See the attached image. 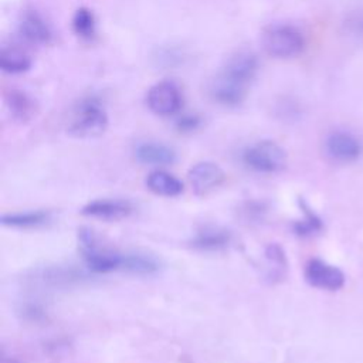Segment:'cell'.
<instances>
[{
  "label": "cell",
  "mask_w": 363,
  "mask_h": 363,
  "mask_svg": "<svg viewBox=\"0 0 363 363\" xmlns=\"http://www.w3.org/2000/svg\"><path fill=\"white\" fill-rule=\"evenodd\" d=\"M20 33L21 35L34 44H48L52 40V30L45 18L31 10L26 11L20 21Z\"/></svg>",
  "instance_id": "12"
},
{
  "label": "cell",
  "mask_w": 363,
  "mask_h": 363,
  "mask_svg": "<svg viewBox=\"0 0 363 363\" xmlns=\"http://www.w3.org/2000/svg\"><path fill=\"white\" fill-rule=\"evenodd\" d=\"M221 72L248 86L258 72V58L251 51H238L230 57Z\"/></svg>",
  "instance_id": "11"
},
{
  "label": "cell",
  "mask_w": 363,
  "mask_h": 363,
  "mask_svg": "<svg viewBox=\"0 0 363 363\" xmlns=\"http://www.w3.org/2000/svg\"><path fill=\"white\" fill-rule=\"evenodd\" d=\"M247 94V86L220 72L210 84L211 98L224 106L240 105Z\"/></svg>",
  "instance_id": "10"
},
{
  "label": "cell",
  "mask_w": 363,
  "mask_h": 363,
  "mask_svg": "<svg viewBox=\"0 0 363 363\" xmlns=\"http://www.w3.org/2000/svg\"><path fill=\"white\" fill-rule=\"evenodd\" d=\"M187 177L197 196H207L220 187L225 180L223 169L213 162H199L193 164L187 173Z\"/></svg>",
  "instance_id": "9"
},
{
  "label": "cell",
  "mask_w": 363,
  "mask_h": 363,
  "mask_svg": "<svg viewBox=\"0 0 363 363\" xmlns=\"http://www.w3.org/2000/svg\"><path fill=\"white\" fill-rule=\"evenodd\" d=\"M231 234L220 227H206L191 240V245L201 251H220L228 247Z\"/></svg>",
  "instance_id": "17"
},
{
  "label": "cell",
  "mask_w": 363,
  "mask_h": 363,
  "mask_svg": "<svg viewBox=\"0 0 363 363\" xmlns=\"http://www.w3.org/2000/svg\"><path fill=\"white\" fill-rule=\"evenodd\" d=\"M146 104L152 112L160 116H169L180 111L183 96L179 86L172 81H160L149 88Z\"/></svg>",
  "instance_id": "5"
},
{
  "label": "cell",
  "mask_w": 363,
  "mask_h": 363,
  "mask_svg": "<svg viewBox=\"0 0 363 363\" xmlns=\"http://www.w3.org/2000/svg\"><path fill=\"white\" fill-rule=\"evenodd\" d=\"M325 150L328 156L340 163H349L362 155L363 146L359 138L347 130H335L328 135L325 140Z\"/></svg>",
  "instance_id": "7"
},
{
  "label": "cell",
  "mask_w": 363,
  "mask_h": 363,
  "mask_svg": "<svg viewBox=\"0 0 363 363\" xmlns=\"http://www.w3.org/2000/svg\"><path fill=\"white\" fill-rule=\"evenodd\" d=\"M135 157L143 164L166 166L176 162V152L173 147L160 142H142L135 147Z\"/></svg>",
  "instance_id": "13"
},
{
  "label": "cell",
  "mask_w": 363,
  "mask_h": 363,
  "mask_svg": "<svg viewBox=\"0 0 363 363\" xmlns=\"http://www.w3.org/2000/svg\"><path fill=\"white\" fill-rule=\"evenodd\" d=\"M244 164L258 173H277L286 164V153L282 146L272 140H259L242 152Z\"/></svg>",
  "instance_id": "4"
},
{
  "label": "cell",
  "mask_w": 363,
  "mask_h": 363,
  "mask_svg": "<svg viewBox=\"0 0 363 363\" xmlns=\"http://www.w3.org/2000/svg\"><path fill=\"white\" fill-rule=\"evenodd\" d=\"M6 105L11 116L20 122L28 121L35 113L34 99L20 89H10L7 92Z\"/></svg>",
  "instance_id": "18"
},
{
  "label": "cell",
  "mask_w": 363,
  "mask_h": 363,
  "mask_svg": "<svg viewBox=\"0 0 363 363\" xmlns=\"http://www.w3.org/2000/svg\"><path fill=\"white\" fill-rule=\"evenodd\" d=\"M72 28L82 40H92L96 34V20L92 10L79 7L72 17Z\"/></svg>",
  "instance_id": "20"
},
{
  "label": "cell",
  "mask_w": 363,
  "mask_h": 363,
  "mask_svg": "<svg viewBox=\"0 0 363 363\" xmlns=\"http://www.w3.org/2000/svg\"><path fill=\"white\" fill-rule=\"evenodd\" d=\"M162 268L160 261L147 252L130 251L125 252L122 258V271L136 275H152Z\"/></svg>",
  "instance_id": "16"
},
{
  "label": "cell",
  "mask_w": 363,
  "mask_h": 363,
  "mask_svg": "<svg viewBox=\"0 0 363 363\" xmlns=\"http://www.w3.org/2000/svg\"><path fill=\"white\" fill-rule=\"evenodd\" d=\"M108 115L102 102L96 96L81 99L72 109L68 132L77 138H95L105 132Z\"/></svg>",
  "instance_id": "1"
},
{
  "label": "cell",
  "mask_w": 363,
  "mask_h": 363,
  "mask_svg": "<svg viewBox=\"0 0 363 363\" xmlns=\"http://www.w3.org/2000/svg\"><path fill=\"white\" fill-rule=\"evenodd\" d=\"M0 65L4 72L20 74L31 67L30 55L18 47H3L0 55Z\"/></svg>",
  "instance_id": "19"
},
{
  "label": "cell",
  "mask_w": 363,
  "mask_h": 363,
  "mask_svg": "<svg viewBox=\"0 0 363 363\" xmlns=\"http://www.w3.org/2000/svg\"><path fill=\"white\" fill-rule=\"evenodd\" d=\"M135 211L132 201L126 199H95L86 203L81 213L86 217L99 218L105 221H118L129 217Z\"/></svg>",
  "instance_id": "8"
},
{
  "label": "cell",
  "mask_w": 363,
  "mask_h": 363,
  "mask_svg": "<svg viewBox=\"0 0 363 363\" xmlns=\"http://www.w3.org/2000/svg\"><path fill=\"white\" fill-rule=\"evenodd\" d=\"M306 282L319 289L337 291L345 285V274L335 265H330L319 258H312L305 265Z\"/></svg>",
  "instance_id": "6"
},
{
  "label": "cell",
  "mask_w": 363,
  "mask_h": 363,
  "mask_svg": "<svg viewBox=\"0 0 363 363\" xmlns=\"http://www.w3.org/2000/svg\"><path fill=\"white\" fill-rule=\"evenodd\" d=\"M78 242L86 267L95 274H108L122 268L123 254L102 247L91 228L78 230Z\"/></svg>",
  "instance_id": "2"
},
{
  "label": "cell",
  "mask_w": 363,
  "mask_h": 363,
  "mask_svg": "<svg viewBox=\"0 0 363 363\" xmlns=\"http://www.w3.org/2000/svg\"><path fill=\"white\" fill-rule=\"evenodd\" d=\"M264 50L277 58H291L302 52L305 38L299 28L291 24H272L262 34Z\"/></svg>",
  "instance_id": "3"
},
{
  "label": "cell",
  "mask_w": 363,
  "mask_h": 363,
  "mask_svg": "<svg viewBox=\"0 0 363 363\" xmlns=\"http://www.w3.org/2000/svg\"><path fill=\"white\" fill-rule=\"evenodd\" d=\"M145 183L152 193L163 197H176L183 191V183L176 176L164 170L150 172Z\"/></svg>",
  "instance_id": "14"
},
{
  "label": "cell",
  "mask_w": 363,
  "mask_h": 363,
  "mask_svg": "<svg viewBox=\"0 0 363 363\" xmlns=\"http://www.w3.org/2000/svg\"><path fill=\"white\" fill-rule=\"evenodd\" d=\"M23 315L28 319V320H34V322H40L41 319H44L45 313L44 309L38 305V303H27L23 308Z\"/></svg>",
  "instance_id": "23"
},
{
  "label": "cell",
  "mask_w": 363,
  "mask_h": 363,
  "mask_svg": "<svg viewBox=\"0 0 363 363\" xmlns=\"http://www.w3.org/2000/svg\"><path fill=\"white\" fill-rule=\"evenodd\" d=\"M349 27L350 30L359 35H363V14H357V16H353L349 21Z\"/></svg>",
  "instance_id": "24"
},
{
  "label": "cell",
  "mask_w": 363,
  "mask_h": 363,
  "mask_svg": "<svg viewBox=\"0 0 363 363\" xmlns=\"http://www.w3.org/2000/svg\"><path fill=\"white\" fill-rule=\"evenodd\" d=\"M299 206L302 208V213H303V218L296 221L294 224V231L298 234V235H302V237H306V235H312L318 231L322 230L323 224H322V220L319 216H316L311 208L309 206L305 203V200L299 199Z\"/></svg>",
  "instance_id": "21"
},
{
  "label": "cell",
  "mask_w": 363,
  "mask_h": 363,
  "mask_svg": "<svg viewBox=\"0 0 363 363\" xmlns=\"http://www.w3.org/2000/svg\"><path fill=\"white\" fill-rule=\"evenodd\" d=\"M51 220V211L48 210H27L7 213L1 216V224L11 228H37L47 224Z\"/></svg>",
  "instance_id": "15"
},
{
  "label": "cell",
  "mask_w": 363,
  "mask_h": 363,
  "mask_svg": "<svg viewBox=\"0 0 363 363\" xmlns=\"http://www.w3.org/2000/svg\"><path fill=\"white\" fill-rule=\"evenodd\" d=\"M201 125V118L196 113H186V115H182L177 121H176V129L179 132H183V133H190V132H194L200 128Z\"/></svg>",
  "instance_id": "22"
}]
</instances>
